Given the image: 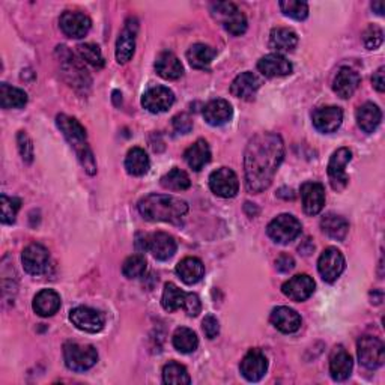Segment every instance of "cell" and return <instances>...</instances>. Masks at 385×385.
Returning a JSON list of instances; mask_svg holds the SVG:
<instances>
[{
    "instance_id": "obj_1",
    "label": "cell",
    "mask_w": 385,
    "mask_h": 385,
    "mask_svg": "<svg viewBox=\"0 0 385 385\" xmlns=\"http://www.w3.org/2000/svg\"><path fill=\"white\" fill-rule=\"evenodd\" d=\"M283 157L285 144L275 132H259L251 139L244 154L247 190L256 194L267 190L283 162Z\"/></svg>"
},
{
    "instance_id": "obj_2",
    "label": "cell",
    "mask_w": 385,
    "mask_h": 385,
    "mask_svg": "<svg viewBox=\"0 0 385 385\" xmlns=\"http://www.w3.org/2000/svg\"><path fill=\"white\" fill-rule=\"evenodd\" d=\"M139 212L148 221L181 224L187 216L189 205L179 197L169 194H148L139 202Z\"/></svg>"
},
{
    "instance_id": "obj_3",
    "label": "cell",
    "mask_w": 385,
    "mask_h": 385,
    "mask_svg": "<svg viewBox=\"0 0 385 385\" xmlns=\"http://www.w3.org/2000/svg\"><path fill=\"white\" fill-rule=\"evenodd\" d=\"M58 128L62 131L65 139L70 142V144L74 148L78 160H80L82 166L88 172L89 175L97 174V163L94 154H92L89 144H88V135L83 125L77 121V119L68 116V115H58L56 117Z\"/></svg>"
},
{
    "instance_id": "obj_4",
    "label": "cell",
    "mask_w": 385,
    "mask_h": 385,
    "mask_svg": "<svg viewBox=\"0 0 385 385\" xmlns=\"http://www.w3.org/2000/svg\"><path fill=\"white\" fill-rule=\"evenodd\" d=\"M211 14L233 36H241L247 31V19L243 11L232 2H216L211 5Z\"/></svg>"
},
{
    "instance_id": "obj_5",
    "label": "cell",
    "mask_w": 385,
    "mask_h": 385,
    "mask_svg": "<svg viewBox=\"0 0 385 385\" xmlns=\"http://www.w3.org/2000/svg\"><path fill=\"white\" fill-rule=\"evenodd\" d=\"M63 360L70 370L80 374L97 364L98 352L92 344L66 343L63 347Z\"/></svg>"
},
{
    "instance_id": "obj_6",
    "label": "cell",
    "mask_w": 385,
    "mask_h": 385,
    "mask_svg": "<svg viewBox=\"0 0 385 385\" xmlns=\"http://www.w3.org/2000/svg\"><path fill=\"white\" fill-rule=\"evenodd\" d=\"M301 223L297 217L290 214H282L275 217L267 228V233L277 244H289L301 233Z\"/></svg>"
},
{
    "instance_id": "obj_7",
    "label": "cell",
    "mask_w": 385,
    "mask_h": 385,
    "mask_svg": "<svg viewBox=\"0 0 385 385\" xmlns=\"http://www.w3.org/2000/svg\"><path fill=\"white\" fill-rule=\"evenodd\" d=\"M357 354L360 364L366 369H378L385 362V347L384 343L374 336H363L357 343Z\"/></svg>"
},
{
    "instance_id": "obj_8",
    "label": "cell",
    "mask_w": 385,
    "mask_h": 385,
    "mask_svg": "<svg viewBox=\"0 0 385 385\" xmlns=\"http://www.w3.org/2000/svg\"><path fill=\"white\" fill-rule=\"evenodd\" d=\"M352 160V152L348 148L337 149L329 158L328 163V179L331 187L336 191H342L347 189L349 178L344 172V167Z\"/></svg>"
},
{
    "instance_id": "obj_9",
    "label": "cell",
    "mask_w": 385,
    "mask_h": 385,
    "mask_svg": "<svg viewBox=\"0 0 385 385\" xmlns=\"http://www.w3.org/2000/svg\"><path fill=\"white\" fill-rule=\"evenodd\" d=\"M209 189L218 197L231 199L238 194V190H240V181H238V176L232 169L221 167L211 174Z\"/></svg>"
},
{
    "instance_id": "obj_10",
    "label": "cell",
    "mask_w": 385,
    "mask_h": 385,
    "mask_svg": "<svg viewBox=\"0 0 385 385\" xmlns=\"http://www.w3.org/2000/svg\"><path fill=\"white\" fill-rule=\"evenodd\" d=\"M344 267H347L344 258L342 251L336 247L325 248L320 256V260H317V271H320L321 277L327 283L336 282L344 271Z\"/></svg>"
},
{
    "instance_id": "obj_11",
    "label": "cell",
    "mask_w": 385,
    "mask_h": 385,
    "mask_svg": "<svg viewBox=\"0 0 385 385\" xmlns=\"http://www.w3.org/2000/svg\"><path fill=\"white\" fill-rule=\"evenodd\" d=\"M21 262L26 273L31 275H41L48 268L50 253L41 244H31L23 250Z\"/></svg>"
},
{
    "instance_id": "obj_12",
    "label": "cell",
    "mask_w": 385,
    "mask_h": 385,
    "mask_svg": "<svg viewBox=\"0 0 385 385\" xmlns=\"http://www.w3.org/2000/svg\"><path fill=\"white\" fill-rule=\"evenodd\" d=\"M175 102V95L166 86H154L144 92L142 105L151 113H163L169 110Z\"/></svg>"
},
{
    "instance_id": "obj_13",
    "label": "cell",
    "mask_w": 385,
    "mask_h": 385,
    "mask_svg": "<svg viewBox=\"0 0 385 385\" xmlns=\"http://www.w3.org/2000/svg\"><path fill=\"white\" fill-rule=\"evenodd\" d=\"M70 321L78 329L86 333H100L104 328V315L90 307H75L70 312Z\"/></svg>"
},
{
    "instance_id": "obj_14",
    "label": "cell",
    "mask_w": 385,
    "mask_h": 385,
    "mask_svg": "<svg viewBox=\"0 0 385 385\" xmlns=\"http://www.w3.org/2000/svg\"><path fill=\"white\" fill-rule=\"evenodd\" d=\"M302 208L307 216H317L325 205V189L320 182H304L301 185Z\"/></svg>"
},
{
    "instance_id": "obj_15",
    "label": "cell",
    "mask_w": 385,
    "mask_h": 385,
    "mask_svg": "<svg viewBox=\"0 0 385 385\" xmlns=\"http://www.w3.org/2000/svg\"><path fill=\"white\" fill-rule=\"evenodd\" d=\"M243 376L250 382L260 381L268 370V360L259 349H250L240 364Z\"/></svg>"
},
{
    "instance_id": "obj_16",
    "label": "cell",
    "mask_w": 385,
    "mask_h": 385,
    "mask_svg": "<svg viewBox=\"0 0 385 385\" xmlns=\"http://www.w3.org/2000/svg\"><path fill=\"white\" fill-rule=\"evenodd\" d=\"M315 280L307 274H298L295 277L289 278V280L282 286L283 294L292 301H305L309 300L315 292Z\"/></svg>"
},
{
    "instance_id": "obj_17",
    "label": "cell",
    "mask_w": 385,
    "mask_h": 385,
    "mask_svg": "<svg viewBox=\"0 0 385 385\" xmlns=\"http://www.w3.org/2000/svg\"><path fill=\"white\" fill-rule=\"evenodd\" d=\"M60 29L62 32L74 39H80L88 35L90 31L92 21L88 16L82 14V12L75 11H66L60 16Z\"/></svg>"
},
{
    "instance_id": "obj_18",
    "label": "cell",
    "mask_w": 385,
    "mask_h": 385,
    "mask_svg": "<svg viewBox=\"0 0 385 385\" xmlns=\"http://www.w3.org/2000/svg\"><path fill=\"white\" fill-rule=\"evenodd\" d=\"M313 125L315 128L324 132V135H329L334 132L343 121V110L337 105H327V107H320L313 112Z\"/></svg>"
},
{
    "instance_id": "obj_19",
    "label": "cell",
    "mask_w": 385,
    "mask_h": 385,
    "mask_svg": "<svg viewBox=\"0 0 385 385\" xmlns=\"http://www.w3.org/2000/svg\"><path fill=\"white\" fill-rule=\"evenodd\" d=\"M136 33H137V21L135 19H130L116 43V60L119 63H127L128 60H131L132 55H135Z\"/></svg>"
},
{
    "instance_id": "obj_20",
    "label": "cell",
    "mask_w": 385,
    "mask_h": 385,
    "mask_svg": "<svg viewBox=\"0 0 385 385\" xmlns=\"http://www.w3.org/2000/svg\"><path fill=\"white\" fill-rule=\"evenodd\" d=\"M176 241L175 238L166 233V232H157L149 235L148 240V250L152 256L158 260H169L172 256L176 253Z\"/></svg>"
},
{
    "instance_id": "obj_21",
    "label": "cell",
    "mask_w": 385,
    "mask_h": 385,
    "mask_svg": "<svg viewBox=\"0 0 385 385\" xmlns=\"http://www.w3.org/2000/svg\"><path fill=\"white\" fill-rule=\"evenodd\" d=\"M271 324L285 334H292L301 328V316L294 310L280 305L271 312Z\"/></svg>"
},
{
    "instance_id": "obj_22",
    "label": "cell",
    "mask_w": 385,
    "mask_h": 385,
    "mask_svg": "<svg viewBox=\"0 0 385 385\" xmlns=\"http://www.w3.org/2000/svg\"><path fill=\"white\" fill-rule=\"evenodd\" d=\"M352 357L343 347H336L329 357V374L334 381L348 379L352 374Z\"/></svg>"
},
{
    "instance_id": "obj_23",
    "label": "cell",
    "mask_w": 385,
    "mask_h": 385,
    "mask_svg": "<svg viewBox=\"0 0 385 385\" xmlns=\"http://www.w3.org/2000/svg\"><path fill=\"white\" fill-rule=\"evenodd\" d=\"M262 85L260 78L251 71H246L238 75L231 85V94L241 100H253L256 92Z\"/></svg>"
},
{
    "instance_id": "obj_24",
    "label": "cell",
    "mask_w": 385,
    "mask_h": 385,
    "mask_svg": "<svg viewBox=\"0 0 385 385\" xmlns=\"http://www.w3.org/2000/svg\"><path fill=\"white\" fill-rule=\"evenodd\" d=\"M258 70L265 77H283L292 74V63L278 53H271V55L263 56L258 62Z\"/></svg>"
},
{
    "instance_id": "obj_25",
    "label": "cell",
    "mask_w": 385,
    "mask_h": 385,
    "mask_svg": "<svg viewBox=\"0 0 385 385\" xmlns=\"http://www.w3.org/2000/svg\"><path fill=\"white\" fill-rule=\"evenodd\" d=\"M233 116V109L229 101L226 100H212L204 109L205 121L212 127H221L228 124Z\"/></svg>"
},
{
    "instance_id": "obj_26",
    "label": "cell",
    "mask_w": 385,
    "mask_h": 385,
    "mask_svg": "<svg viewBox=\"0 0 385 385\" xmlns=\"http://www.w3.org/2000/svg\"><path fill=\"white\" fill-rule=\"evenodd\" d=\"M155 71L164 80H178L184 74V66L181 60L172 51H163L155 60Z\"/></svg>"
},
{
    "instance_id": "obj_27",
    "label": "cell",
    "mask_w": 385,
    "mask_h": 385,
    "mask_svg": "<svg viewBox=\"0 0 385 385\" xmlns=\"http://www.w3.org/2000/svg\"><path fill=\"white\" fill-rule=\"evenodd\" d=\"M358 85H360V75H358L357 71L344 66V68L339 70V73L334 77L333 90L340 98L348 100L354 95Z\"/></svg>"
},
{
    "instance_id": "obj_28",
    "label": "cell",
    "mask_w": 385,
    "mask_h": 385,
    "mask_svg": "<svg viewBox=\"0 0 385 385\" xmlns=\"http://www.w3.org/2000/svg\"><path fill=\"white\" fill-rule=\"evenodd\" d=\"M60 304L62 300L56 290L43 289L41 292H38L36 297L33 298V310L39 316L48 317L58 313V310L60 309Z\"/></svg>"
},
{
    "instance_id": "obj_29",
    "label": "cell",
    "mask_w": 385,
    "mask_h": 385,
    "mask_svg": "<svg viewBox=\"0 0 385 385\" xmlns=\"http://www.w3.org/2000/svg\"><path fill=\"white\" fill-rule=\"evenodd\" d=\"M176 274L185 285H196L202 280L205 274V265L197 258H184L176 265Z\"/></svg>"
},
{
    "instance_id": "obj_30",
    "label": "cell",
    "mask_w": 385,
    "mask_h": 385,
    "mask_svg": "<svg viewBox=\"0 0 385 385\" xmlns=\"http://www.w3.org/2000/svg\"><path fill=\"white\" fill-rule=\"evenodd\" d=\"M184 158L193 170H202L211 160V149L208 142L204 139L194 142L190 148L184 152Z\"/></svg>"
},
{
    "instance_id": "obj_31",
    "label": "cell",
    "mask_w": 385,
    "mask_h": 385,
    "mask_svg": "<svg viewBox=\"0 0 385 385\" xmlns=\"http://www.w3.org/2000/svg\"><path fill=\"white\" fill-rule=\"evenodd\" d=\"M357 124L364 132H374L381 124L382 113L381 109L374 102H366L358 107L357 113Z\"/></svg>"
},
{
    "instance_id": "obj_32",
    "label": "cell",
    "mask_w": 385,
    "mask_h": 385,
    "mask_svg": "<svg viewBox=\"0 0 385 385\" xmlns=\"http://www.w3.org/2000/svg\"><path fill=\"white\" fill-rule=\"evenodd\" d=\"M321 229L325 235L337 241H343L348 235L349 231V223L348 220L337 216V214H327L321 220Z\"/></svg>"
},
{
    "instance_id": "obj_33",
    "label": "cell",
    "mask_w": 385,
    "mask_h": 385,
    "mask_svg": "<svg viewBox=\"0 0 385 385\" xmlns=\"http://www.w3.org/2000/svg\"><path fill=\"white\" fill-rule=\"evenodd\" d=\"M217 51L206 44H194L187 51V60L196 70H208Z\"/></svg>"
},
{
    "instance_id": "obj_34",
    "label": "cell",
    "mask_w": 385,
    "mask_h": 385,
    "mask_svg": "<svg viewBox=\"0 0 385 385\" xmlns=\"http://www.w3.org/2000/svg\"><path fill=\"white\" fill-rule=\"evenodd\" d=\"M151 167L149 157L142 148H132L125 158V169L132 176H143Z\"/></svg>"
},
{
    "instance_id": "obj_35",
    "label": "cell",
    "mask_w": 385,
    "mask_h": 385,
    "mask_svg": "<svg viewBox=\"0 0 385 385\" xmlns=\"http://www.w3.org/2000/svg\"><path fill=\"white\" fill-rule=\"evenodd\" d=\"M28 102V94L23 89L9 86L8 83L0 85V105L2 109H21Z\"/></svg>"
},
{
    "instance_id": "obj_36",
    "label": "cell",
    "mask_w": 385,
    "mask_h": 385,
    "mask_svg": "<svg viewBox=\"0 0 385 385\" xmlns=\"http://www.w3.org/2000/svg\"><path fill=\"white\" fill-rule=\"evenodd\" d=\"M297 44V33L288 28H275L270 33V47L277 51H292Z\"/></svg>"
},
{
    "instance_id": "obj_37",
    "label": "cell",
    "mask_w": 385,
    "mask_h": 385,
    "mask_svg": "<svg viewBox=\"0 0 385 385\" xmlns=\"http://www.w3.org/2000/svg\"><path fill=\"white\" fill-rule=\"evenodd\" d=\"M185 297H187V292L181 290L175 283H166L164 290H163V297H162L163 309L169 313H174L178 309H182Z\"/></svg>"
},
{
    "instance_id": "obj_38",
    "label": "cell",
    "mask_w": 385,
    "mask_h": 385,
    "mask_svg": "<svg viewBox=\"0 0 385 385\" xmlns=\"http://www.w3.org/2000/svg\"><path fill=\"white\" fill-rule=\"evenodd\" d=\"M174 347L182 354H190L197 349L199 339L193 329L181 327L174 333Z\"/></svg>"
},
{
    "instance_id": "obj_39",
    "label": "cell",
    "mask_w": 385,
    "mask_h": 385,
    "mask_svg": "<svg viewBox=\"0 0 385 385\" xmlns=\"http://www.w3.org/2000/svg\"><path fill=\"white\" fill-rule=\"evenodd\" d=\"M162 185L166 190H170V191H184L190 189L191 181H190V176L187 175V172L175 167L170 172H167V174L162 178Z\"/></svg>"
},
{
    "instance_id": "obj_40",
    "label": "cell",
    "mask_w": 385,
    "mask_h": 385,
    "mask_svg": "<svg viewBox=\"0 0 385 385\" xmlns=\"http://www.w3.org/2000/svg\"><path fill=\"white\" fill-rule=\"evenodd\" d=\"M163 381L164 384L170 385H189L191 378L189 375V370L182 364L172 362L163 367Z\"/></svg>"
},
{
    "instance_id": "obj_41",
    "label": "cell",
    "mask_w": 385,
    "mask_h": 385,
    "mask_svg": "<svg viewBox=\"0 0 385 385\" xmlns=\"http://www.w3.org/2000/svg\"><path fill=\"white\" fill-rule=\"evenodd\" d=\"M0 208H2L0 220H2L4 224H11L16 221L17 212L21 208V201L17 197H9L6 194H2V197H0Z\"/></svg>"
},
{
    "instance_id": "obj_42",
    "label": "cell",
    "mask_w": 385,
    "mask_h": 385,
    "mask_svg": "<svg viewBox=\"0 0 385 385\" xmlns=\"http://www.w3.org/2000/svg\"><path fill=\"white\" fill-rule=\"evenodd\" d=\"M282 12L286 17H290L294 20H305L309 16V5L301 0H286V2L278 4Z\"/></svg>"
},
{
    "instance_id": "obj_43",
    "label": "cell",
    "mask_w": 385,
    "mask_h": 385,
    "mask_svg": "<svg viewBox=\"0 0 385 385\" xmlns=\"http://www.w3.org/2000/svg\"><path fill=\"white\" fill-rule=\"evenodd\" d=\"M146 267H148V263H146L144 256L132 255L125 259L122 265V274L127 278H139L146 273Z\"/></svg>"
},
{
    "instance_id": "obj_44",
    "label": "cell",
    "mask_w": 385,
    "mask_h": 385,
    "mask_svg": "<svg viewBox=\"0 0 385 385\" xmlns=\"http://www.w3.org/2000/svg\"><path fill=\"white\" fill-rule=\"evenodd\" d=\"M77 53L80 55L83 60H86L89 65L95 66V68H102L104 66V58L98 46L95 44H80L77 47Z\"/></svg>"
},
{
    "instance_id": "obj_45",
    "label": "cell",
    "mask_w": 385,
    "mask_h": 385,
    "mask_svg": "<svg viewBox=\"0 0 385 385\" xmlns=\"http://www.w3.org/2000/svg\"><path fill=\"white\" fill-rule=\"evenodd\" d=\"M363 41L367 50H376L384 41L382 29L375 24H370L363 33Z\"/></svg>"
},
{
    "instance_id": "obj_46",
    "label": "cell",
    "mask_w": 385,
    "mask_h": 385,
    "mask_svg": "<svg viewBox=\"0 0 385 385\" xmlns=\"http://www.w3.org/2000/svg\"><path fill=\"white\" fill-rule=\"evenodd\" d=\"M17 143H19V151L23 158V162L26 164H31L33 162V144L31 137L26 135L24 131H20L17 136Z\"/></svg>"
},
{
    "instance_id": "obj_47",
    "label": "cell",
    "mask_w": 385,
    "mask_h": 385,
    "mask_svg": "<svg viewBox=\"0 0 385 385\" xmlns=\"http://www.w3.org/2000/svg\"><path fill=\"white\" fill-rule=\"evenodd\" d=\"M182 309L189 316H197L202 310L201 298H199L196 294H191V292H189L187 297H185V302H184Z\"/></svg>"
},
{
    "instance_id": "obj_48",
    "label": "cell",
    "mask_w": 385,
    "mask_h": 385,
    "mask_svg": "<svg viewBox=\"0 0 385 385\" xmlns=\"http://www.w3.org/2000/svg\"><path fill=\"white\" fill-rule=\"evenodd\" d=\"M202 328H204V333L208 339H214L218 336L220 333V324H218V320L216 316L212 315H208L205 316V320L202 322Z\"/></svg>"
},
{
    "instance_id": "obj_49",
    "label": "cell",
    "mask_w": 385,
    "mask_h": 385,
    "mask_svg": "<svg viewBox=\"0 0 385 385\" xmlns=\"http://www.w3.org/2000/svg\"><path fill=\"white\" fill-rule=\"evenodd\" d=\"M174 128L181 135H189L193 128V121L187 113H181L174 117Z\"/></svg>"
},
{
    "instance_id": "obj_50",
    "label": "cell",
    "mask_w": 385,
    "mask_h": 385,
    "mask_svg": "<svg viewBox=\"0 0 385 385\" xmlns=\"http://www.w3.org/2000/svg\"><path fill=\"white\" fill-rule=\"evenodd\" d=\"M275 268L280 273H289L295 268V260L289 255H282L275 260Z\"/></svg>"
},
{
    "instance_id": "obj_51",
    "label": "cell",
    "mask_w": 385,
    "mask_h": 385,
    "mask_svg": "<svg viewBox=\"0 0 385 385\" xmlns=\"http://www.w3.org/2000/svg\"><path fill=\"white\" fill-rule=\"evenodd\" d=\"M384 71H385V68H384V66H381V68L374 74V77H371V83H374V88H375L378 92H384V90H385Z\"/></svg>"
},
{
    "instance_id": "obj_52",
    "label": "cell",
    "mask_w": 385,
    "mask_h": 385,
    "mask_svg": "<svg viewBox=\"0 0 385 385\" xmlns=\"http://www.w3.org/2000/svg\"><path fill=\"white\" fill-rule=\"evenodd\" d=\"M371 9H374L378 16H384V2L382 0H378V2L371 4Z\"/></svg>"
}]
</instances>
